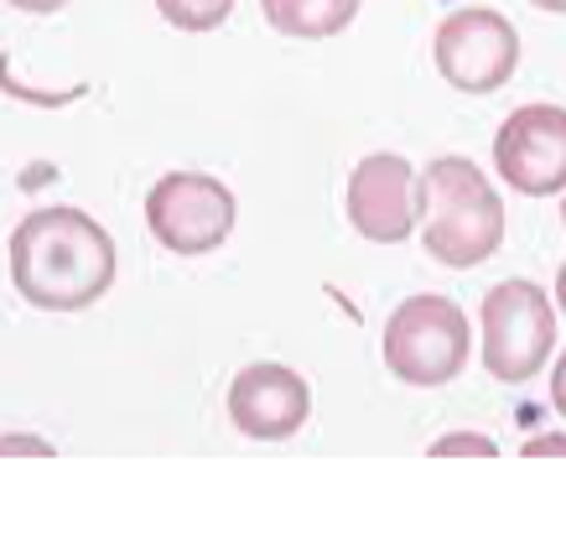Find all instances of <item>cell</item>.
Masks as SVG:
<instances>
[{"label":"cell","instance_id":"cell-1","mask_svg":"<svg viewBox=\"0 0 566 535\" xmlns=\"http://www.w3.org/2000/svg\"><path fill=\"white\" fill-rule=\"evenodd\" d=\"M11 276L32 307H94L115 281V240L78 208H36L11 234Z\"/></svg>","mask_w":566,"mask_h":535},{"label":"cell","instance_id":"cell-2","mask_svg":"<svg viewBox=\"0 0 566 535\" xmlns=\"http://www.w3.org/2000/svg\"><path fill=\"white\" fill-rule=\"evenodd\" d=\"M421 192H427L421 240L431 260H442L452 271H473L479 260L494 255L504 240V203L468 156H437Z\"/></svg>","mask_w":566,"mask_h":535},{"label":"cell","instance_id":"cell-3","mask_svg":"<svg viewBox=\"0 0 566 535\" xmlns=\"http://www.w3.org/2000/svg\"><path fill=\"white\" fill-rule=\"evenodd\" d=\"M385 364L406 385L437 390L458 380L468 364V317L447 296H411L385 323Z\"/></svg>","mask_w":566,"mask_h":535},{"label":"cell","instance_id":"cell-4","mask_svg":"<svg viewBox=\"0 0 566 535\" xmlns=\"http://www.w3.org/2000/svg\"><path fill=\"white\" fill-rule=\"evenodd\" d=\"M556 344V312L535 281H499L483 296V364L504 385H525L541 375Z\"/></svg>","mask_w":566,"mask_h":535},{"label":"cell","instance_id":"cell-5","mask_svg":"<svg viewBox=\"0 0 566 535\" xmlns=\"http://www.w3.org/2000/svg\"><path fill=\"white\" fill-rule=\"evenodd\" d=\"M146 229L172 255H208L234 229V192L208 172H172L146 192Z\"/></svg>","mask_w":566,"mask_h":535},{"label":"cell","instance_id":"cell-6","mask_svg":"<svg viewBox=\"0 0 566 535\" xmlns=\"http://www.w3.org/2000/svg\"><path fill=\"white\" fill-rule=\"evenodd\" d=\"M520 63V36L499 11H458L437 27V73L463 94H494Z\"/></svg>","mask_w":566,"mask_h":535},{"label":"cell","instance_id":"cell-7","mask_svg":"<svg viewBox=\"0 0 566 535\" xmlns=\"http://www.w3.org/2000/svg\"><path fill=\"white\" fill-rule=\"evenodd\" d=\"M421 208H427V192H421V177L411 172L406 156H364L354 177H348V219H354L364 240H411V229L421 224Z\"/></svg>","mask_w":566,"mask_h":535},{"label":"cell","instance_id":"cell-8","mask_svg":"<svg viewBox=\"0 0 566 535\" xmlns=\"http://www.w3.org/2000/svg\"><path fill=\"white\" fill-rule=\"evenodd\" d=\"M499 177L515 192L546 198L566 188V109L562 104H525L499 125L494 140Z\"/></svg>","mask_w":566,"mask_h":535},{"label":"cell","instance_id":"cell-9","mask_svg":"<svg viewBox=\"0 0 566 535\" xmlns=\"http://www.w3.org/2000/svg\"><path fill=\"white\" fill-rule=\"evenodd\" d=\"M312 411V390L307 380L286 369V364H244L234 385H229V416L244 437L260 442H281L292 437Z\"/></svg>","mask_w":566,"mask_h":535},{"label":"cell","instance_id":"cell-10","mask_svg":"<svg viewBox=\"0 0 566 535\" xmlns=\"http://www.w3.org/2000/svg\"><path fill=\"white\" fill-rule=\"evenodd\" d=\"M260 6H265V21L275 32L302 36V42L344 32L348 21L359 17V0H260Z\"/></svg>","mask_w":566,"mask_h":535},{"label":"cell","instance_id":"cell-11","mask_svg":"<svg viewBox=\"0 0 566 535\" xmlns=\"http://www.w3.org/2000/svg\"><path fill=\"white\" fill-rule=\"evenodd\" d=\"M156 6H161V17L172 21V27H182V32H213V27H223L229 11H234V0H156Z\"/></svg>","mask_w":566,"mask_h":535},{"label":"cell","instance_id":"cell-12","mask_svg":"<svg viewBox=\"0 0 566 535\" xmlns=\"http://www.w3.org/2000/svg\"><path fill=\"white\" fill-rule=\"evenodd\" d=\"M431 452H437V458H447V452H458V458H494V437L452 432V437H437V442H431Z\"/></svg>","mask_w":566,"mask_h":535},{"label":"cell","instance_id":"cell-13","mask_svg":"<svg viewBox=\"0 0 566 535\" xmlns=\"http://www.w3.org/2000/svg\"><path fill=\"white\" fill-rule=\"evenodd\" d=\"M6 452H36V458H52V442H42V437H0V458Z\"/></svg>","mask_w":566,"mask_h":535},{"label":"cell","instance_id":"cell-14","mask_svg":"<svg viewBox=\"0 0 566 535\" xmlns=\"http://www.w3.org/2000/svg\"><path fill=\"white\" fill-rule=\"evenodd\" d=\"M525 458H566V437H531Z\"/></svg>","mask_w":566,"mask_h":535},{"label":"cell","instance_id":"cell-15","mask_svg":"<svg viewBox=\"0 0 566 535\" xmlns=\"http://www.w3.org/2000/svg\"><path fill=\"white\" fill-rule=\"evenodd\" d=\"M6 6H17V11H32V17H48V11H63L69 0H6Z\"/></svg>","mask_w":566,"mask_h":535},{"label":"cell","instance_id":"cell-16","mask_svg":"<svg viewBox=\"0 0 566 535\" xmlns=\"http://www.w3.org/2000/svg\"><path fill=\"white\" fill-rule=\"evenodd\" d=\"M551 400H556V411L566 416V354H562V364H556V375H551Z\"/></svg>","mask_w":566,"mask_h":535},{"label":"cell","instance_id":"cell-17","mask_svg":"<svg viewBox=\"0 0 566 535\" xmlns=\"http://www.w3.org/2000/svg\"><path fill=\"white\" fill-rule=\"evenodd\" d=\"M541 11H556V17H566V0H535Z\"/></svg>","mask_w":566,"mask_h":535},{"label":"cell","instance_id":"cell-18","mask_svg":"<svg viewBox=\"0 0 566 535\" xmlns=\"http://www.w3.org/2000/svg\"><path fill=\"white\" fill-rule=\"evenodd\" d=\"M556 296H562V312H566V265H562V276H556Z\"/></svg>","mask_w":566,"mask_h":535},{"label":"cell","instance_id":"cell-19","mask_svg":"<svg viewBox=\"0 0 566 535\" xmlns=\"http://www.w3.org/2000/svg\"><path fill=\"white\" fill-rule=\"evenodd\" d=\"M562 219H566V208H562Z\"/></svg>","mask_w":566,"mask_h":535}]
</instances>
